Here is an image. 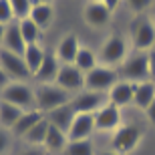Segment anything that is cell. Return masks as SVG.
<instances>
[{"label": "cell", "instance_id": "cell-1", "mask_svg": "<svg viewBox=\"0 0 155 155\" xmlns=\"http://www.w3.org/2000/svg\"><path fill=\"white\" fill-rule=\"evenodd\" d=\"M97 54H99V63L101 64L119 69L121 64L125 63V58L129 57V42H127L125 36L113 32L101 42Z\"/></svg>", "mask_w": 155, "mask_h": 155}, {"label": "cell", "instance_id": "cell-2", "mask_svg": "<svg viewBox=\"0 0 155 155\" xmlns=\"http://www.w3.org/2000/svg\"><path fill=\"white\" fill-rule=\"evenodd\" d=\"M35 99L36 109L46 115L63 105H69L73 101V95L61 89L57 83H51V85H35Z\"/></svg>", "mask_w": 155, "mask_h": 155}, {"label": "cell", "instance_id": "cell-3", "mask_svg": "<svg viewBox=\"0 0 155 155\" xmlns=\"http://www.w3.org/2000/svg\"><path fill=\"white\" fill-rule=\"evenodd\" d=\"M143 139V129L133 123H123L111 133V149L119 155H129Z\"/></svg>", "mask_w": 155, "mask_h": 155}, {"label": "cell", "instance_id": "cell-4", "mask_svg": "<svg viewBox=\"0 0 155 155\" xmlns=\"http://www.w3.org/2000/svg\"><path fill=\"white\" fill-rule=\"evenodd\" d=\"M0 99L6 103H12L20 107L22 111L36 109V99H35V85L24 83V81H12L4 91L0 93Z\"/></svg>", "mask_w": 155, "mask_h": 155}, {"label": "cell", "instance_id": "cell-5", "mask_svg": "<svg viewBox=\"0 0 155 155\" xmlns=\"http://www.w3.org/2000/svg\"><path fill=\"white\" fill-rule=\"evenodd\" d=\"M119 75L123 81H129V83L149 81V58H147V52H141V51L129 52L125 63L119 67Z\"/></svg>", "mask_w": 155, "mask_h": 155}, {"label": "cell", "instance_id": "cell-6", "mask_svg": "<svg viewBox=\"0 0 155 155\" xmlns=\"http://www.w3.org/2000/svg\"><path fill=\"white\" fill-rule=\"evenodd\" d=\"M119 81H121L119 69L99 64V67H95L93 71H89L85 75V89L97 91V93H105V95H107Z\"/></svg>", "mask_w": 155, "mask_h": 155}, {"label": "cell", "instance_id": "cell-7", "mask_svg": "<svg viewBox=\"0 0 155 155\" xmlns=\"http://www.w3.org/2000/svg\"><path fill=\"white\" fill-rule=\"evenodd\" d=\"M131 46L135 51L149 52L155 46V22L147 16H137L131 24Z\"/></svg>", "mask_w": 155, "mask_h": 155}, {"label": "cell", "instance_id": "cell-8", "mask_svg": "<svg viewBox=\"0 0 155 155\" xmlns=\"http://www.w3.org/2000/svg\"><path fill=\"white\" fill-rule=\"evenodd\" d=\"M0 69L10 77V81H24V83H28L32 79V73L28 71L22 54L4 51V48H0Z\"/></svg>", "mask_w": 155, "mask_h": 155}, {"label": "cell", "instance_id": "cell-9", "mask_svg": "<svg viewBox=\"0 0 155 155\" xmlns=\"http://www.w3.org/2000/svg\"><path fill=\"white\" fill-rule=\"evenodd\" d=\"M109 103L107 101V95L105 93H97V91H89V89H83L77 95H73V109L75 113H87V115H95L101 107Z\"/></svg>", "mask_w": 155, "mask_h": 155}, {"label": "cell", "instance_id": "cell-10", "mask_svg": "<svg viewBox=\"0 0 155 155\" xmlns=\"http://www.w3.org/2000/svg\"><path fill=\"white\" fill-rule=\"evenodd\" d=\"M111 14L113 12L101 2V0H87L85 8H83V20L87 26L91 28H105L111 22Z\"/></svg>", "mask_w": 155, "mask_h": 155}, {"label": "cell", "instance_id": "cell-11", "mask_svg": "<svg viewBox=\"0 0 155 155\" xmlns=\"http://www.w3.org/2000/svg\"><path fill=\"white\" fill-rule=\"evenodd\" d=\"M123 125V111L115 105L107 103L95 113V129L103 133H113Z\"/></svg>", "mask_w": 155, "mask_h": 155}, {"label": "cell", "instance_id": "cell-12", "mask_svg": "<svg viewBox=\"0 0 155 155\" xmlns=\"http://www.w3.org/2000/svg\"><path fill=\"white\" fill-rule=\"evenodd\" d=\"M57 85L71 95H77L85 89V73H81L75 64H63L57 77Z\"/></svg>", "mask_w": 155, "mask_h": 155}, {"label": "cell", "instance_id": "cell-13", "mask_svg": "<svg viewBox=\"0 0 155 155\" xmlns=\"http://www.w3.org/2000/svg\"><path fill=\"white\" fill-rule=\"evenodd\" d=\"M61 67H63V64H61V61L57 58V54H54V52H46L42 64H40L38 71L32 75L35 85H51V83H57Z\"/></svg>", "mask_w": 155, "mask_h": 155}, {"label": "cell", "instance_id": "cell-14", "mask_svg": "<svg viewBox=\"0 0 155 155\" xmlns=\"http://www.w3.org/2000/svg\"><path fill=\"white\" fill-rule=\"evenodd\" d=\"M95 131H97L95 129V115L77 113L67 137H69V141H85V139H91Z\"/></svg>", "mask_w": 155, "mask_h": 155}, {"label": "cell", "instance_id": "cell-15", "mask_svg": "<svg viewBox=\"0 0 155 155\" xmlns=\"http://www.w3.org/2000/svg\"><path fill=\"white\" fill-rule=\"evenodd\" d=\"M81 40L75 32H67L63 38L58 40L57 48H54V54L61 61V64H73L77 58V52L81 51Z\"/></svg>", "mask_w": 155, "mask_h": 155}, {"label": "cell", "instance_id": "cell-16", "mask_svg": "<svg viewBox=\"0 0 155 155\" xmlns=\"http://www.w3.org/2000/svg\"><path fill=\"white\" fill-rule=\"evenodd\" d=\"M107 101H109L111 105L119 107L121 111L125 109V107H129V105H133V83L121 79L119 83L107 93Z\"/></svg>", "mask_w": 155, "mask_h": 155}, {"label": "cell", "instance_id": "cell-17", "mask_svg": "<svg viewBox=\"0 0 155 155\" xmlns=\"http://www.w3.org/2000/svg\"><path fill=\"white\" fill-rule=\"evenodd\" d=\"M155 101V83L143 81V83H133V107L145 111Z\"/></svg>", "mask_w": 155, "mask_h": 155}, {"label": "cell", "instance_id": "cell-18", "mask_svg": "<svg viewBox=\"0 0 155 155\" xmlns=\"http://www.w3.org/2000/svg\"><path fill=\"white\" fill-rule=\"evenodd\" d=\"M4 51L16 52V54H24V48H26V42H24L22 35H20V26H18V20L6 24V32H4V40H2V46Z\"/></svg>", "mask_w": 155, "mask_h": 155}, {"label": "cell", "instance_id": "cell-19", "mask_svg": "<svg viewBox=\"0 0 155 155\" xmlns=\"http://www.w3.org/2000/svg\"><path fill=\"white\" fill-rule=\"evenodd\" d=\"M46 119H48V123H51L52 127H57V129H61L63 133H69L71 125H73V119L77 117L75 109H73V105H63V107H58V109L51 111V113H46Z\"/></svg>", "mask_w": 155, "mask_h": 155}, {"label": "cell", "instance_id": "cell-20", "mask_svg": "<svg viewBox=\"0 0 155 155\" xmlns=\"http://www.w3.org/2000/svg\"><path fill=\"white\" fill-rule=\"evenodd\" d=\"M28 18L42 30V32H45V30L52 24V18H54V6L46 4V2H35Z\"/></svg>", "mask_w": 155, "mask_h": 155}, {"label": "cell", "instance_id": "cell-21", "mask_svg": "<svg viewBox=\"0 0 155 155\" xmlns=\"http://www.w3.org/2000/svg\"><path fill=\"white\" fill-rule=\"evenodd\" d=\"M45 119V113H40L38 109H30V111H24L22 113V117L16 121V125L10 129V133L14 135V137H20V139H24V135L32 129V127L38 123V121H42Z\"/></svg>", "mask_w": 155, "mask_h": 155}, {"label": "cell", "instance_id": "cell-22", "mask_svg": "<svg viewBox=\"0 0 155 155\" xmlns=\"http://www.w3.org/2000/svg\"><path fill=\"white\" fill-rule=\"evenodd\" d=\"M67 145H69V137H67V133H63L61 129H57V127H52L48 129V133H46V139H45V147L48 153H63L64 149H67Z\"/></svg>", "mask_w": 155, "mask_h": 155}, {"label": "cell", "instance_id": "cell-23", "mask_svg": "<svg viewBox=\"0 0 155 155\" xmlns=\"http://www.w3.org/2000/svg\"><path fill=\"white\" fill-rule=\"evenodd\" d=\"M46 52H48V51H46L40 42H36V45H28L26 48H24L22 58H24V63H26V67H28V71L32 73V75H35L36 71H38V67L42 64Z\"/></svg>", "mask_w": 155, "mask_h": 155}, {"label": "cell", "instance_id": "cell-24", "mask_svg": "<svg viewBox=\"0 0 155 155\" xmlns=\"http://www.w3.org/2000/svg\"><path fill=\"white\" fill-rule=\"evenodd\" d=\"M77 67V69L81 71V73H89V71H93L95 67H99V54L97 51H93V48H89V46H81V51L77 52V58L75 63H73Z\"/></svg>", "mask_w": 155, "mask_h": 155}, {"label": "cell", "instance_id": "cell-25", "mask_svg": "<svg viewBox=\"0 0 155 155\" xmlns=\"http://www.w3.org/2000/svg\"><path fill=\"white\" fill-rule=\"evenodd\" d=\"M22 113L24 111L20 107H16L12 103H6V101L0 99V127H4V129L10 131L12 127L16 125V121L22 117Z\"/></svg>", "mask_w": 155, "mask_h": 155}, {"label": "cell", "instance_id": "cell-26", "mask_svg": "<svg viewBox=\"0 0 155 155\" xmlns=\"http://www.w3.org/2000/svg\"><path fill=\"white\" fill-rule=\"evenodd\" d=\"M48 129H51V123H48V119H42L38 121L32 129H30L26 135H24V141L28 145H32V147H42L45 145V139H46V133H48Z\"/></svg>", "mask_w": 155, "mask_h": 155}, {"label": "cell", "instance_id": "cell-27", "mask_svg": "<svg viewBox=\"0 0 155 155\" xmlns=\"http://www.w3.org/2000/svg\"><path fill=\"white\" fill-rule=\"evenodd\" d=\"M18 26H20V35H22L26 46L28 45H36L40 42V36H42V30L36 26L30 18H24V20H18Z\"/></svg>", "mask_w": 155, "mask_h": 155}, {"label": "cell", "instance_id": "cell-28", "mask_svg": "<svg viewBox=\"0 0 155 155\" xmlns=\"http://www.w3.org/2000/svg\"><path fill=\"white\" fill-rule=\"evenodd\" d=\"M63 155H97L95 149V143L91 139H85V141H69L67 149L63 151Z\"/></svg>", "mask_w": 155, "mask_h": 155}, {"label": "cell", "instance_id": "cell-29", "mask_svg": "<svg viewBox=\"0 0 155 155\" xmlns=\"http://www.w3.org/2000/svg\"><path fill=\"white\" fill-rule=\"evenodd\" d=\"M12 6V10H14V16L16 20H24V18H28L30 10H32V6H35V0H8Z\"/></svg>", "mask_w": 155, "mask_h": 155}, {"label": "cell", "instance_id": "cell-30", "mask_svg": "<svg viewBox=\"0 0 155 155\" xmlns=\"http://www.w3.org/2000/svg\"><path fill=\"white\" fill-rule=\"evenodd\" d=\"M123 2H125V6L133 12V14L141 16V14H145V12L153 6L155 0H123Z\"/></svg>", "mask_w": 155, "mask_h": 155}, {"label": "cell", "instance_id": "cell-31", "mask_svg": "<svg viewBox=\"0 0 155 155\" xmlns=\"http://www.w3.org/2000/svg\"><path fill=\"white\" fill-rule=\"evenodd\" d=\"M16 20L14 16V10H12V6L8 0H0V22L2 24H10Z\"/></svg>", "mask_w": 155, "mask_h": 155}, {"label": "cell", "instance_id": "cell-32", "mask_svg": "<svg viewBox=\"0 0 155 155\" xmlns=\"http://www.w3.org/2000/svg\"><path fill=\"white\" fill-rule=\"evenodd\" d=\"M12 139H14V135H12L8 129L0 127V155H6L8 151H10V147H12Z\"/></svg>", "mask_w": 155, "mask_h": 155}, {"label": "cell", "instance_id": "cell-33", "mask_svg": "<svg viewBox=\"0 0 155 155\" xmlns=\"http://www.w3.org/2000/svg\"><path fill=\"white\" fill-rule=\"evenodd\" d=\"M147 58H149V79L155 83V46L147 52Z\"/></svg>", "mask_w": 155, "mask_h": 155}, {"label": "cell", "instance_id": "cell-34", "mask_svg": "<svg viewBox=\"0 0 155 155\" xmlns=\"http://www.w3.org/2000/svg\"><path fill=\"white\" fill-rule=\"evenodd\" d=\"M143 113H145V117H147V121H149L151 125H155V101H153V103H151L149 107L143 111Z\"/></svg>", "mask_w": 155, "mask_h": 155}, {"label": "cell", "instance_id": "cell-35", "mask_svg": "<svg viewBox=\"0 0 155 155\" xmlns=\"http://www.w3.org/2000/svg\"><path fill=\"white\" fill-rule=\"evenodd\" d=\"M10 83H12V81H10V77H8V75L4 73V71L0 69V93L4 91V89H6L8 85H10Z\"/></svg>", "mask_w": 155, "mask_h": 155}, {"label": "cell", "instance_id": "cell-36", "mask_svg": "<svg viewBox=\"0 0 155 155\" xmlns=\"http://www.w3.org/2000/svg\"><path fill=\"white\" fill-rule=\"evenodd\" d=\"M101 2H103V4L107 6V8H109L111 12H115L117 8H119V4L123 2V0H101Z\"/></svg>", "mask_w": 155, "mask_h": 155}, {"label": "cell", "instance_id": "cell-37", "mask_svg": "<svg viewBox=\"0 0 155 155\" xmlns=\"http://www.w3.org/2000/svg\"><path fill=\"white\" fill-rule=\"evenodd\" d=\"M4 32H6V24L0 22V46H2V40H4Z\"/></svg>", "mask_w": 155, "mask_h": 155}, {"label": "cell", "instance_id": "cell-38", "mask_svg": "<svg viewBox=\"0 0 155 155\" xmlns=\"http://www.w3.org/2000/svg\"><path fill=\"white\" fill-rule=\"evenodd\" d=\"M97 155H119V153H115L113 149H109V151H101V153H97Z\"/></svg>", "mask_w": 155, "mask_h": 155}, {"label": "cell", "instance_id": "cell-39", "mask_svg": "<svg viewBox=\"0 0 155 155\" xmlns=\"http://www.w3.org/2000/svg\"><path fill=\"white\" fill-rule=\"evenodd\" d=\"M35 2H46V4H52L54 0H35Z\"/></svg>", "mask_w": 155, "mask_h": 155}]
</instances>
